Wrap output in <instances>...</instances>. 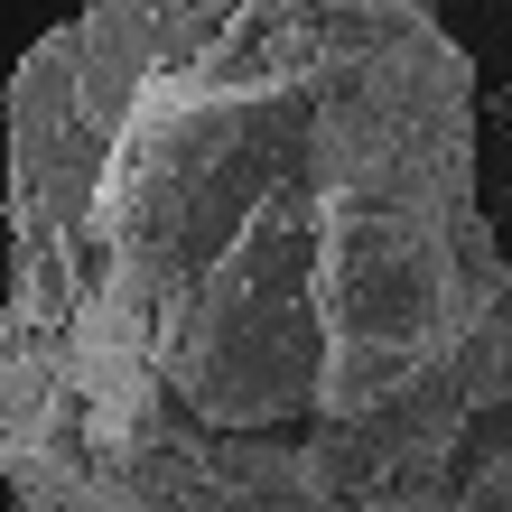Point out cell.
I'll return each mask as SVG.
<instances>
[{"mask_svg":"<svg viewBox=\"0 0 512 512\" xmlns=\"http://www.w3.org/2000/svg\"><path fill=\"white\" fill-rule=\"evenodd\" d=\"M0 466L28 512H512V261L457 28L84 0L28 38Z\"/></svg>","mask_w":512,"mask_h":512,"instance_id":"cell-1","label":"cell"},{"mask_svg":"<svg viewBox=\"0 0 512 512\" xmlns=\"http://www.w3.org/2000/svg\"><path fill=\"white\" fill-rule=\"evenodd\" d=\"M0 308H10V84H0Z\"/></svg>","mask_w":512,"mask_h":512,"instance_id":"cell-2","label":"cell"},{"mask_svg":"<svg viewBox=\"0 0 512 512\" xmlns=\"http://www.w3.org/2000/svg\"><path fill=\"white\" fill-rule=\"evenodd\" d=\"M103 10H159V0H103ZM270 10H391V0H270ZM438 10V0H419Z\"/></svg>","mask_w":512,"mask_h":512,"instance_id":"cell-3","label":"cell"},{"mask_svg":"<svg viewBox=\"0 0 512 512\" xmlns=\"http://www.w3.org/2000/svg\"><path fill=\"white\" fill-rule=\"evenodd\" d=\"M485 122H494V131L512 140V84H494V94H485Z\"/></svg>","mask_w":512,"mask_h":512,"instance_id":"cell-4","label":"cell"},{"mask_svg":"<svg viewBox=\"0 0 512 512\" xmlns=\"http://www.w3.org/2000/svg\"><path fill=\"white\" fill-rule=\"evenodd\" d=\"M10 512H28V503H10Z\"/></svg>","mask_w":512,"mask_h":512,"instance_id":"cell-5","label":"cell"}]
</instances>
